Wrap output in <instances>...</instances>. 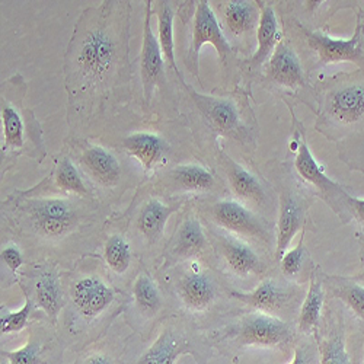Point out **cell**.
I'll list each match as a JSON object with an SVG mask.
<instances>
[{
	"label": "cell",
	"instance_id": "cell-1",
	"mask_svg": "<svg viewBox=\"0 0 364 364\" xmlns=\"http://www.w3.org/2000/svg\"><path fill=\"white\" fill-rule=\"evenodd\" d=\"M130 2L104 0L82 12L63 60L70 127H87L132 80Z\"/></svg>",
	"mask_w": 364,
	"mask_h": 364
},
{
	"label": "cell",
	"instance_id": "cell-2",
	"mask_svg": "<svg viewBox=\"0 0 364 364\" xmlns=\"http://www.w3.org/2000/svg\"><path fill=\"white\" fill-rule=\"evenodd\" d=\"M315 130L336 144L338 159L364 173V72L338 73L316 89Z\"/></svg>",
	"mask_w": 364,
	"mask_h": 364
},
{
	"label": "cell",
	"instance_id": "cell-3",
	"mask_svg": "<svg viewBox=\"0 0 364 364\" xmlns=\"http://www.w3.org/2000/svg\"><path fill=\"white\" fill-rule=\"evenodd\" d=\"M118 290L100 272L82 271L69 287V314L65 333L60 337L66 348L76 353L98 343L108 325L102 322L118 300Z\"/></svg>",
	"mask_w": 364,
	"mask_h": 364
},
{
	"label": "cell",
	"instance_id": "cell-4",
	"mask_svg": "<svg viewBox=\"0 0 364 364\" xmlns=\"http://www.w3.org/2000/svg\"><path fill=\"white\" fill-rule=\"evenodd\" d=\"M296 337L294 326L277 316L254 311L207 336L211 348L237 363L247 348H287Z\"/></svg>",
	"mask_w": 364,
	"mask_h": 364
},
{
	"label": "cell",
	"instance_id": "cell-5",
	"mask_svg": "<svg viewBox=\"0 0 364 364\" xmlns=\"http://www.w3.org/2000/svg\"><path fill=\"white\" fill-rule=\"evenodd\" d=\"M26 85L21 75H15L2 83L0 117H2V168H9L18 156H46L43 133L34 112L25 108L23 97Z\"/></svg>",
	"mask_w": 364,
	"mask_h": 364
},
{
	"label": "cell",
	"instance_id": "cell-6",
	"mask_svg": "<svg viewBox=\"0 0 364 364\" xmlns=\"http://www.w3.org/2000/svg\"><path fill=\"white\" fill-rule=\"evenodd\" d=\"M207 336L200 333L184 319L169 318L159 329L158 337L137 355L124 351L123 364H175L184 355H191L197 364H205L211 355Z\"/></svg>",
	"mask_w": 364,
	"mask_h": 364
},
{
	"label": "cell",
	"instance_id": "cell-7",
	"mask_svg": "<svg viewBox=\"0 0 364 364\" xmlns=\"http://www.w3.org/2000/svg\"><path fill=\"white\" fill-rule=\"evenodd\" d=\"M355 31L348 40L332 38L321 29H311L297 19L290 21L291 31L308 48L314 68H325L337 63H354L364 72V4L355 8Z\"/></svg>",
	"mask_w": 364,
	"mask_h": 364
},
{
	"label": "cell",
	"instance_id": "cell-8",
	"mask_svg": "<svg viewBox=\"0 0 364 364\" xmlns=\"http://www.w3.org/2000/svg\"><path fill=\"white\" fill-rule=\"evenodd\" d=\"M294 136L293 143H296V156L293 162V168L299 176V179L306 186V188L314 193L315 197L321 198L332 211L337 215L343 225H348L353 222V213L350 207L351 194L340 184V182L328 178L323 172V168L315 159L312 150L308 144L305 130L299 123L294 114Z\"/></svg>",
	"mask_w": 364,
	"mask_h": 364
},
{
	"label": "cell",
	"instance_id": "cell-9",
	"mask_svg": "<svg viewBox=\"0 0 364 364\" xmlns=\"http://www.w3.org/2000/svg\"><path fill=\"white\" fill-rule=\"evenodd\" d=\"M179 82L187 90L210 130H213L218 136L235 140L245 147L255 146L258 132L254 127V119L247 117L244 104H240L232 97L200 94L194 87L187 85L184 79Z\"/></svg>",
	"mask_w": 364,
	"mask_h": 364
},
{
	"label": "cell",
	"instance_id": "cell-10",
	"mask_svg": "<svg viewBox=\"0 0 364 364\" xmlns=\"http://www.w3.org/2000/svg\"><path fill=\"white\" fill-rule=\"evenodd\" d=\"M204 213L218 229L247 242H255L265 248H271L272 240L276 244V232L272 230L271 223L262 215L237 200H218L208 204Z\"/></svg>",
	"mask_w": 364,
	"mask_h": 364
},
{
	"label": "cell",
	"instance_id": "cell-11",
	"mask_svg": "<svg viewBox=\"0 0 364 364\" xmlns=\"http://www.w3.org/2000/svg\"><path fill=\"white\" fill-rule=\"evenodd\" d=\"M19 211L28 228L43 239H62L79 228V211L66 198H23Z\"/></svg>",
	"mask_w": 364,
	"mask_h": 364
},
{
	"label": "cell",
	"instance_id": "cell-12",
	"mask_svg": "<svg viewBox=\"0 0 364 364\" xmlns=\"http://www.w3.org/2000/svg\"><path fill=\"white\" fill-rule=\"evenodd\" d=\"M279 216L276 225L274 258L279 262L289 250L294 236L306 229L309 208L312 204L311 191L303 188L291 178H280L279 182Z\"/></svg>",
	"mask_w": 364,
	"mask_h": 364
},
{
	"label": "cell",
	"instance_id": "cell-13",
	"mask_svg": "<svg viewBox=\"0 0 364 364\" xmlns=\"http://www.w3.org/2000/svg\"><path fill=\"white\" fill-rule=\"evenodd\" d=\"M172 287L182 308L190 314L208 311L219 296L216 277L200 259L184 261L173 272Z\"/></svg>",
	"mask_w": 364,
	"mask_h": 364
},
{
	"label": "cell",
	"instance_id": "cell-14",
	"mask_svg": "<svg viewBox=\"0 0 364 364\" xmlns=\"http://www.w3.org/2000/svg\"><path fill=\"white\" fill-rule=\"evenodd\" d=\"M267 80L277 87L290 90L299 100L316 111V89L308 80L305 66L290 43L282 41L265 65Z\"/></svg>",
	"mask_w": 364,
	"mask_h": 364
},
{
	"label": "cell",
	"instance_id": "cell-15",
	"mask_svg": "<svg viewBox=\"0 0 364 364\" xmlns=\"http://www.w3.org/2000/svg\"><path fill=\"white\" fill-rule=\"evenodd\" d=\"M229 296L254 311L277 316L280 319L296 309H300V287L284 277L283 280L267 277L251 291L229 290Z\"/></svg>",
	"mask_w": 364,
	"mask_h": 364
},
{
	"label": "cell",
	"instance_id": "cell-16",
	"mask_svg": "<svg viewBox=\"0 0 364 364\" xmlns=\"http://www.w3.org/2000/svg\"><path fill=\"white\" fill-rule=\"evenodd\" d=\"M218 164L226 176L228 186L237 201L257 213H264L272 204L269 187L250 169L233 161L222 147H218ZM272 207V205H271Z\"/></svg>",
	"mask_w": 364,
	"mask_h": 364
},
{
	"label": "cell",
	"instance_id": "cell-17",
	"mask_svg": "<svg viewBox=\"0 0 364 364\" xmlns=\"http://www.w3.org/2000/svg\"><path fill=\"white\" fill-rule=\"evenodd\" d=\"M196 4L197 5L193 18V40L190 47V66L193 68L194 73L198 75L200 51L205 44H211L216 48L223 66H228V60L232 54V44L226 38L220 21L207 0H201V2Z\"/></svg>",
	"mask_w": 364,
	"mask_h": 364
},
{
	"label": "cell",
	"instance_id": "cell-18",
	"mask_svg": "<svg viewBox=\"0 0 364 364\" xmlns=\"http://www.w3.org/2000/svg\"><path fill=\"white\" fill-rule=\"evenodd\" d=\"M211 236L219 258L235 277L251 279L265 271V262L250 242L222 229L211 230Z\"/></svg>",
	"mask_w": 364,
	"mask_h": 364
},
{
	"label": "cell",
	"instance_id": "cell-19",
	"mask_svg": "<svg viewBox=\"0 0 364 364\" xmlns=\"http://www.w3.org/2000/svg\"><path fill=\"white\" fill-rule=\"evenodd\" d=\"M318 346V364H355L347 343V325L344 312L328 308L314 332Z\"/></svg>",
	"mask_w": 364,
	"mask_h": 364
},
{
	"label": "cell",
	"instance_id": "cell-20",
	"mask_svg": "<svg viewBox=\"0 0 364 364\" xmlns=\"http://www.w3.org/2000/svg\"><path fill=\"white\" fill-rule=\"evenodd\" d=\"M31 290L22 289L23 291L29 293L25 294V297L33 300L34 308L40 309L47 316L51 326H57L60 314H62L65 308L66 297L62 279H60L55 265L47 262L36 267L31 276Z\"/></svg>",
	"mask_w": 364,
	"mask_h": 364
},
{
	"label": "cell",
	"instance_id": "cell-21",
	"mask_svg": "<svg viewBox=\"0 0 364 364\" xmlns=\"http://www.w3.org/2000/svg\"><path fill=\"white\" fill-rule=\"evenodd\" d=\"M65 344L55 333L44 328H33L26 344L16 350L2 347V364H63Z\"/></svg>",
	"mask_w": 364,
	"mask_h": 364
},
{
	"label": "cell",
	"instance_id": "cell-22",
	"mask_svg": "<svg viewBox=\"0 0 364 364\" xmlns=\"http://www.w3.org/2000/svg\"><path fill=\"white\" fill-rule=\"evenodd\" d=\"M261 18L259 2L251 0H228L220 5V25L226 38H232L237 46L251 47L254 33H257Z\"/></svg>",
	"mask_w": 364,
	"mask_h": 364
},
{
	"label": "cell",
	"instance_id": "cell-23",
	"mask_svg": "<svg viewBox=\"0 0 364 364\" xmlns=\"http://www.w3.org/2000/svg\"><path fill=\"white\" fill-rule=\"evenodd\" d=\"M151 15L154 8L151 2L147 0L144 6V22H143V43L140 51V73L143 83V95L146 105L154 98L155 87L164 73V54L159 46V40L151 31Z\"/></svg>",
	"mask_w": 364,
	"mask_h": 364
},
{
	"label": "cell",
	"instance_id": "cell-24",
	"mask_svg": "<svg viewBox=\"0 0 364 364\" xmlns=\"http://www.w3.org/2000/svg\"><path fill=\"white\" fill-rule=\"evenodd\" d=\"M132 297L134 314L139 318V323L134 329L137 333H140L143 341H146L151 333L147 322L159 316L164 309L165 300L159 286L147 271H140L134 279L132 287Z\"/></svg>",
	"mask_w": 364,
	"mask_h": 364
},
{
	"label": "cell",
	"instance_id": "cell-25",
	"mask_svg": "<svg viewBox=\"0 0 364 364\" xmlns=\"http://www.w3.org/2000/svg\"><path fill=\"white\" fill-rule=\"evenodd\" d=\"M208 248V236L194 215H188L182 219L176 228L175 235L171 239L168 254L175 261H190L201 259Z\"/></svg>",
	"mask_w": 364,
	"mask_h": 364
},
{
	"label": "cell",
	"instance_id": "cell-26",
	"mask_svg": "<svg viewBox=\"0 0 364 364\" xmlns=\"http://www.w3.org/2000/svg\"><path fill=\"white\" fill-rule=\"evenodd\" d=\"M325 272L321 267L315 265L309 276V287L305 299H303L299 316H297V332L303 337H314L315 329L319 326L322 319V311L325 303V289H323Z\"/></svg>",
	"mask_w": 364,
	"mask_h": 364
},
{
	"label": "cell",
	"instance_id": "cell-27",
	"mask_svg": "<svg viewBox=\"0 0 364 364\" xmlns=\"http://www.w3.org/2000/svg\"><path fill=\"white\" fill-rule=\"evenodd\" d=\"M261 18L257 29V48L250 60L252 68H259L268 63L279 44L283 41V31L279 23L277 14L268 2H259Z\"/></svg>",
	"mask_w": 364,
	"mask_h": 364
},
{
	"label": "cell",
	"instance_id": "cell-28",
	"mask_svg": "<svg viewBox=\"0 0 364 364\" xmlns=\"http://www.w3.org/2000/svg\"><path fill=\"white\" fill-rule=\"evenodd\" d=\"M182 203L165 204L158 198L147 200L136 219V228L147 245H155L164 236L171 216L181 208Z\"/></svg>",
	"mask_w": 364,
	"mask_h": 364
},
{
	"label": "cell",
	"instance_id": "cell-29",
	"mask_svg": "<svg viewBox=\"0 0 364 364\" xmlns=\"http://www.w3.org/2000/svg\"><path fill=\"white\" fill-rule=\"evenodd\" d=\"M323 289L328 299L341 301L357 319L364 322V284L353 277L325 274Z\"/></svg>",
	"mask_w": 364,
	"mask_h": 364
},
{
	"label": "cell",
	"instance_id": "cell-30",
	"mask_svg": "<svg viewBox=\"0 0 364 364\" xmlns=\"http://www.w3.org/2000/svg\"><path fill=\"white\" fill-rule=\"evenodd\" d=\"M82 166L102 186H115L121 176L119 161L101 146H89L80 156Z\"/></svg>",
	"mask_w": 364,
	"mask_h": 364
},
{
	"label": "cell",
	"instance_id": "cell-31",
	"mask_svg": "<svg viewBox=\"0 0 364 364\" xmlns=\"http://www.w3.org/2000/svg\"><path fill=\"white\" fill-rule=\"evenodd\" d=\"M123 147L146 171L154 169L166 151V143L159 136L151 133H134L124 139Z\"/></svg>",
	"mask_w": 364,
	"mask_h": 364
},
{
	"label": "cell",
	"instance_id": "cell-32",
	"mask_svg": "<svg viewBox=\"0 0 364 364\" xmlns=\"http://www.w3.org/2000/svg\"><path fill=\"white\" fill-rule=\"evenodd\" d=\"M171 182L181 191H210L216 186V178L201 165H181L169 172Z\"/></svg>",
	"mask_w": 364,
	"mask_h": 364
},
{
	"label": "cell",
	"instance_id": "cell-33",
	"mask_svg": "<svg viewBox=\"0 0 364 364\" xmlns=\"http://www.w3.org/2000/svg\"><path fill=\"white\" fill-rule=\"evenodd\" d=\"M104 261L107 268L115 276H124L132 267L133 248L127 237L121 233H112L104 244Z\"/></svg>",
	"mask_w": 364,
	"mask_h": 364
},
{
	"label": "cell",
	"instance_id": "cell-34",
	"mask_svg": "<svg viewBox=\"0 0 364 364\" xmlns=\"http://www.w3.org/2000/svg\"><path fill=\"white\" fill-rule=\"evenodd\" d=\"M158 15V40L164 54V58L169 63L179 80L182 77L175 62V44H173V11L168 2H158L155 8Z\"/></svg>",
	"mask_w": 364,
	"mask_h": 364
},
{
	"label": "cell",
	"instance_id": "cell-35",
	"mask_svg": "<svg viewBox=\"0 0 364 364\" xmlns=\"http://www.w3.org/2000/svg\"><path fill=\"white\" fill-rule=\"evenodd\" d=\"M129 341L115 346L108 341H98L79 353L73 364H123V355Z\"/></svg>",
	"mask_w": 364,
	"mask_h": 364
},
{
	"label": "cell",
	"instance_id": "cell-36",
	"mask_svg": "<svg viewBox=\"0 0 364 364\" xmlns=\"http://www.w3.org/2000/svg\"><path fill=\"white\" fill-rule=\"evenodd\" d=\"M305 236H306V229H303L300 232V239L297 242V245L291 250H287L286 254L279 261L283 277L294 283L300 280V276L305 272V269L308 268V264L311 262L309 252L305 247ZM312 268H308V269H312Z\"/></svg>",
	"mask_w": 364,
	"mask_h": 364
},
{
	"label": "cell",
	"instance_id": "cell-37",
	"mask_svg": "<svg viewBox=\"0 0 364 364\" xmlns=\"http://www.w3.org/2000/svg\"><path fill=\"white\" fill-rule=\"evenodd\" d=\"M53 176H54L53 178L54 187L58 191L70 193V194H76V196H82V197L89 196V190L85 184V181L82 179L80 172L77 171V168L69 158L65 156L57 162Z\"/></svg>",
	"mask_w": 364,
	"mask_h": 364
},
{
	"label": "cell",
	"instance_id": "cell-38",
	"mask_svg": "<svg viewBox=\"0 0 364 364\" xmlns=\"http://www.w3.org/2000/svg\"><path fill=\"white\" fill-rule=\"evenodd\" d=\"M33 312L34 303L29 297H25L23 306L15 312L2 305V308H0V329H2V336H9V333H18L23 331L28 326Z\"/></svg>",
	"mask_w": 364,
	"mask_h": 364
},
{
	"label": "cell",
	"instance_id": "cell-39",
	"mask_svg": "<svg viewBox=\"0 0 364 364\" xmlns=\"http://www.w3.org/2000/svg\"><path fill=\"white\" fill-rule=\"evenodd\" d=\"M319 354L318 346L314 337H305L296 344L294 347V357L290 364H318Z\"/></svg>",
	"mask_w": 364,
	"mask_h": 364
},
{
	"label": "cell",
	"instance_id": "cell-40",
	"mask_svg": "<svg viewBox=\"0 0 364 364\" xmlns=\"http://www.w3.org/2000/svg\"><path fill=\"white\" fill-rule=\"evenodd\" d=\"M0 259H2V267L5 265L6 272L16 279L21 267L25 264V257L22 250L16 244H8L2 248L0 252Z\"/></svg>",
	"mask_w": 364,
	"mask_h": 364
},
{
	"label": "cell",
	"instance_id": "cell-41",
	"mask_svg": "<svg viewBox=\"0 0 364 364\" xmlns=\"http://www.w3.org/2000/svg\"><path fill=\"white\" fill-rule=\"evenodd\" d=\"M350 207L353 213V220L363 229L364 232V198L350 197Z\"/></svg>",
	"mask_w": 364,
	"mask_h": 364
},
{
	"label": "cell",
	"instance_id": "cell-42",
	"mask_svg": "<svg viewBox=\"0 0 364 364\" xmlns=\"http://www.w3.org/2000/svg\"><path fill=\"white\" fill-rule=\"evenodd\" d=\"M361 264L364 267V244H361Z\"/></svg>",
	"mask_w": 364,
	"mask_h": 364
},
{
	"label": "cell",
	"instance_id": "cell-43",
	"mask_svg": "<svg viewBox=\"0 0 364 364\" xmlns=\"http://www.w3.org/2000/svg\"><path fill=\"white\" fill-rule=\"evenodd\" d=\"M363 364H364V360H363Z\"/></svg>",
	"mask_w": 364,
	"mask_h": 364
}]
</instances>
